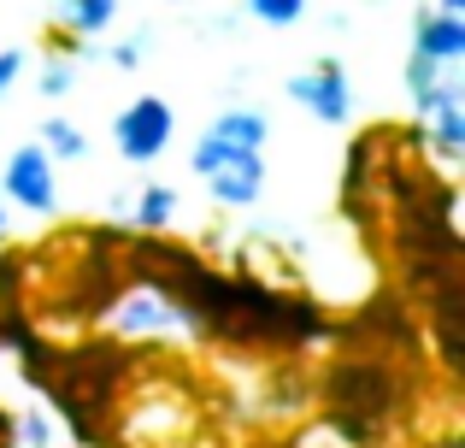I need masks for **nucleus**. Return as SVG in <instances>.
Instances as JSON below:
<instances>
[{
	"label": "nucleus",
	"mask_w": 465,
	"mask_h": 448,
	"mask_svg": "<svg viewBox=\"0 0 465 448\" xmlns=\"http://www.w3.org/2000/svg\"><path fill=\"white\" fill-rule=\"evenodd\" d=\"M442 71H448V65H436V59H424L419 47H412V54H407V95H424L436 77H442Z\"/></svg>",
	"instance_id": "ddd939ff"
},
{
	"label": "nucleus",
	"mask_w": 465,
	"mask_h": 448,
	"mask_svg": "<svg viewBox=\"0 0 465 448\" xmlns=\"http://www.w3.org/2000/svg\"><path fill=\"white\" fill-rule=\"evenodd\" d=\"M59 18L71 35H101L118 18V0H59Z\"/></svg>",
	"instance_id": "9b49d317"
},
{
	"label": "nucleus",
	"mask_w": 465,
	"mask_h": 448,
	"mask_svg": "<svg viewBox=\"0 0 465 448\" xmlns=\"http://www.w3.org/2000/svg\"><path fill=\"white\" fill-rule=\"evenodd\" d=\"M248 12H253L260 24H272V30H283V24H301L307 0H248Z\"/></svg>",
	"instance_id": "f8f14e48"
},
{
	"label": "nucleus",
	"mask_w": 465,
	"mask_h": 448,
	"mask_svg": "<svg viewBox=\"0 0 465 448\" xmlns=\"http://www.w3.org/2000/svg\"><path fill=\"white\" fill-rule=\"evenodd\" d=\"M283 89H289V101L307 106L318 124H330V130L353 118V89H348V71H341V59H318V65L295 71Z\"/></svg>",
	"instance_id": "20e7f679"
},
{
	"label": "nucleus",
	"mask_w": 465,
	"mask_h": 448,
	"mask_svg": "<svg viewBox=\"0 0 465 448\" xmlns=\"http://www.w3.org/2000/svg\"><path fill=\"white\" fill-rule=\"evenodd\" d=\"M47 148V160L54 165H71V160H83L89 154V136H83L71 118H42V136H35Z\"/></svg>",
	"instance_id": "9d476101"
},
{
	"label": "nucleus",
	"mask_w": 465,
	"mask_h": 448,
	"mask_svg": "<svg viewBox=\"0 0 465 448\" xmlns=\"http://www.w3.org/2000/svg\"><path fill=\"white\" fill-rule=\"evenodd\" d=\"M0 230H6V195H0Z\"/></svg>",
	"instance_id": "6ab92c4d"
},
{
	"label": "nucleus",
	"mask_w": 465,
	"mask_h": 448,
	"mask_svg": "<svg viewBox=\"0 0 465 448\" xmlns=\"http://www.w3.org/2000/svg\"><path fill=\"white\" fill-rule=\"evenodd\" d=\"M206 189H213L218 207H253L265 195V154L260 148H230L224 160L206 172Z\"/></svg>",
	"instance_id": "39448f33"
},
{
	"label": "nucleus",
	"mask_w": 465,
	"mask_h": 448,
	"mask_svg": "<svg viewBox=\"0 0 465 448\" xmlns=\"http://www.w3.org/2000/svg\"><path fill=\"white\" fill-rule=\"evenodd\" d=\"M412 47L436 65H460L465 59V12H442V6H419L412 18Z\"/></svg>",
	"instance_id": "423d86ee"
},
{
	"label": "nucleus",
	"mask_w": 465,
	"mask_h": 448,
	"mask_svg": "<svg viewBox=\"0 0 465 448\" xmlns=\"http://www.w3.org/2000/svg\"><path fill=\"white\" fill-rule=\"evenodd\" d=\"M18 77H24V54H18V47H0V95H12Z\"/></svg>",
	"instance_id": "f3484780"
},
{
	"label": "nucleus",
	"mask_w": 465,
	"mask_h": 448,
	"mask_svg": "<svg viewBox=\"0 0 465 448\" xmlns=\"http://www.w3.org/2000/svg\"><path fill=\"white\" fill-rule=\"evenodd\" d=\"M177 207H183V201H177V189H171V184H148L136 195V219H130V224H136L142 236H159L165 224H177Z\"/></svg>",
	"instance_id": "1a4fd4ad"
},
{
	"label": "nucleus",
	"mask_w": 465,
	"mask_h": 448,
	"mask_svg": "<svg viewBox=\"0 0 465 448\" xmlns=\"http://www.w3.org/2000/svg\"><path fill=\"white\" fill-rule=\"evenodd\" d=\"M0 195H6V207H24V213H35V219H47V213L59 207V177H54V160H47L42 142L12 148L6 172H0Z\"/></svg>",
	"instance_id": "7ed1b4c3"
},
{
	"label": "nucleus",
	"mask_w": 465,
	"mask_h": 448,
	"mask_svg": "<svg viewBox=\"0 0 465 448\" xmlns=\"http://www.w3.org/2000/svg\"><path fill=\"white\" fill-rule=\"evenodd\" d=\"M35 89H42L47 101H65V95H71V59H47V65H42V83H35Z\"/></svg>",
	"instance_id": "4468645a"
},
{
	"label": "nucleus",
	"mask_w": 465,
	"mask_h": 448,
	"mask_svg": "<svg viewBox=\"0 0 465 448\" xmlns=\"http://www.w3.org/2000/svg\"><path fill=\"white\" fill-rule=\"evenodd\" d=\"M436 6H442V12H465V0H436Z\"/></svg>",
	"instance_id": "a211bd4d"
},
{
	"label": "nucleus",
	"mask_w": 465,
	"mask_h": 448,
	"mask_svg": "<svg viewBox=\"0 0 465 448\" xmlns=\"http://www.w3.org/2000/svg\"><path fill=\"white\" fill-rule=\"evenodd\" d=\"M189 319L194 313L183 307L171 289H159V284H136V289H124V295L106 307V331L113 336H183Z\"/></svg>",
	"instance_id": "f257e3e1"
},
{
	"label": "nucleus",
	"mask_w": 465,
	"mask_h": 448,
	"mask_svg": "<svg viewBox=\"0 0 465 448\" xmlns=\"http://www.w3.org/2000/svg\"><path fill=\"white\" fill-rule=\"evenodd\" d=\"M171 136H177V113H171V101H159V95H136V101L113 118V148H118V160H130V165H153L159 154L171 148Z\"/></svg>",
	"instance_id": "f03ea898"
},
{
	"label": "nucleus",
	"mask_w": 465,
	"mask_h": 448,
	"mask_svg": "<svg viewBox=\"0 0 465 448\" xmlns=\"http://www.w3.org/2000/svg\"><path fill=\"white\" fill-rule=\"evenodd\" d=\"M18 448H54V425L42 413H24L18 419Z\"/></svg>",
	"instance_id": "2eb2a0df"
},
{
	"label": "nucleus",
	"mask_w": 465,
	"mask_h": 448,
	"mask_svg": "<svg viewBox=\"0 0 465 448\" xmlns=\"http://www.w3.org/2000/svg\"><path fill=\"white\" fill-rule=\"evenodd\" d=\"M213 136H224L230 148H265V136H272V124H265V113H253V106H230V113H218Z\"/></svg>",
	"instance_id": "6e6552de"
},
{
	"label": "nucleus",
	"mask_w": 465,
	"mask_h": 448,
	"mask_svg": "<svg viewBox=\"0 0 465 448\" xmlns=\"http://www.w3.org/2000/svg\"><path fill=\"white\" fill-rule=\"evenodd\" d=\"M148 47H153V30H136V35H130V42H118L113 47V65H142V59H148Z\"/></svg>",
	"instance_id": "dca6fc26"
},
{
	"label": "nucleus",
	"mask_w": 465,
	"mask_h": 448,
	"mask_svg": "<svg viewBox=\"0 0 465 448\" xmlns=\"http://www.w3.org/2000/svg\"><path fill=\"white\" fill-rule=\"evenodd\" d=\"M419 124H424V142L436 148V160H442V165H454L460 154H465V101H442V106H430Z\"/></svg>",
	"instance_id": "0eeeda50"
}]
</instances>
